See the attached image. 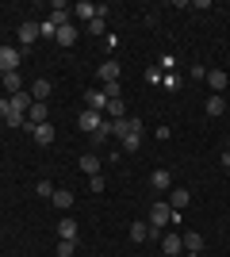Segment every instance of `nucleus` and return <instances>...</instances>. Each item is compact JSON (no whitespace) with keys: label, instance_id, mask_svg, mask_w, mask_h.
I'll return each instance as SVG.
<instances>
[{"label":"nucleus","instance_id":"19","mask_svg":"<svg viewBox=\"0 0 230 257\" xmlns=\"http://www.w3.org/2000/svg\"><path fill=\"white\" fill-rule=\"evenodd\" d=\"M50 200H54V207H62V211H69V207H73V192H69V188H58Z\"/></svg>","mask_w":230,"mask_h":257},{"label":"nucleus","instance_id":"3","mask_svg":"<svg viewBox=\"0 0 230 257\" xmlns=\"http://www.w3.org/2000/svg\"><path fill=\"white\" fill-rule=\"evenodd\" d=\"M0 69H4V73H16V69H20V50H16V46H0Z\"/></svg>","mask_w":230,"mask_h":257},{"label":"nucleus","instance_id":"16","mask_svg":"<svg viewBox=\"0 0 230 257\" xmlns=\"http://www.w3.org/2000/svg\"><path fill=\"white\" fill-rule=\"evenodd\" d=\"M180 238H184L188 253H199V249H203V234H199V230H188V234H180Z\"/></svg>","mask_w":230,"mask_h":257},{"label":"nucleus","instance_id":"18","mask_svg":"<svg viewBox=\"0 0 230 257\" xmlns=\"http://www.w3.org/2000/svg\"><path fill=\"white\" fill-rule=\"evenodd\" d=\"M81 169H85L88 177H100V158L96 154H81Z\"/></svg>","mask_w":230,"mask_h":257},{"label":"nucleus","instance_id":"10","mask_svg":"<svg viewBox=\"0 0 230 257\" xmlns=\"http://www.w3.org/2000/svg\"><path fill=\"white\" fill-rule=\"evenodd\" d=\"M188 200H192V192H188V188H173V192H169V207H173V211H184Z\"/></svg>","mask_w":230,"mask_h":257},{"label":"nucleus","instance_id":"30","mask_svg":"<svg viewBox=\"0 0 230 257\" xmlns=\"http://www.w3.org/2000/svg\"><path fill=\"white\" fill-rule=\"evenodd\" d=\"M104 184H108L104 177H88V188H92V192H104Z\"/></svg>","mask_w":230,"mask_h":257},{"label":"nucleus","instance_id":"23","mask_svg":"<svg viewBox=\"0 0 230 257\" xmlns=\"http://www.w3.org/2000/svg\"><path fill=\"white\" fill-rule=\"evenodd\" d=\"M4 88H8V96L23 92V77H20V73H4Z\"/></svg>","mask_w":230,"mask_h":257},{"label":"nucleus","instance_id":"6","mask_svg":"<svg viewBox=\"0 0 230 257\" xmlns=\"http://www.w3.org/2000/svg\"><path fill=\"white\" fill-rule=\"evenodd\" d=\"M69 16H73V8H69V4H62V0H54V8H50V23H54V27H66Z\"/></svg>","mask_w":230,"mask_h":257},{"label":"nucleus","instance_id":"4","mask_svg":"<svg viewBox=\"0 0 230 257\" xmlns=\"http://www.w3.org/2000/svg\"><path fill=\"white\" fill-rule=\"evenodd\" d=\"M119 73H123V69H119V62H111V58H108V62H104V65L96 69L100 85H111V81H119Z\"/></svg>","mask_w":230,"mask_h":257},{"label":"nucleus","instance_id":"33","mask_svg":"<svg viewBox=\"0 0 230 257\" xmlns=\"http://www.w3.org/2000/svg\"><path fill=\"white\" fill-rule=\"evenodd\" d=\"M165 257H169V253H165Z\"/></svg>","mask_w":230,"mask_h":257},{"label":"nucleus","instance_id":"22","mask_svg":"<svg viewBox=\"0 0 230 257\" xmlns=\"http://www.w3.org/2000/svg\"><path fill=\"white\" fill-rule=\"evenodd\" d=\"M146 238H150V226H146V223H131V242H134V246H142Z\"/></svg>","mask_w":230,"mask_h":257},{"label":"nucleus","instance_id":"28","mask_svg":"<svg viewBox=\"0 0 230 257\" xmlns=\"http://www.w3.org/2000/svg\"><path fill=\"white\" fill-rule=\"evenodd\" d=\"M77 253V242H58V257H73Z\"/></svg>","mask_w":230,"mask_h":257},{"label":"nucleus","instance_id":"31","mask_svg":"<svg viewBox=\"0 0 230 257\" xmlns=\"http://www.w3.org/2000/svg\"><path fill=\"white\" fill-rule=\"evenodd\" d=\"M104 46H108V50H115V46H119V35L108 31V35H104Z\"/></svg>","mask_w":230,"mask_h":257},{"label":"nucleus","instance_id":"24","mask_svg":"<svg viewBox=\"0 0 230 257\" xmlns=\"http://www.w3.org/2000/svg\"><path fill=\"white\" fill-rule=\"evenodd\" d=\"M222 111H226V100H222L219 92H215V96H207V115H222Z\"/></svg>","mask_w":230,"mask_h":257},{"label":"nucleus","instance_id":"14","mask_svg":"<svg viewBox=\"0 0 230 257\" xmlns=\"http://www.w3.org/2000/svg\"><path fill=\"white\" fill-rule=\"evenodd\" d=\"M31 135H35V142H39V146H50V142H54V127H50V123H39Z\"/></svg>","mask_w":230,"mask_h":257},{"label":"nucleus","instance_id":"5","mask_svg":"<svg viewBox=\"0 0 230 257\" xmlns=\"http://www.w3.org/2000/svg\"><path fill=\"white\" fill-rule=\"evenodd\" d=\"M8 104H12V111H16V115H23V119H27V107H31L35 100H31V92L23 88V92H16V96H8Z\"/></svg>","mask_w":230,"mask_h":257},{"label":"nucleus","instance_id":"25","mask_svg":"<svg viewBox=\"0 0 230 257\" xmlns=\"http://www.w3.org/2000/svg\"><path fill=\"white\" fill-rule=\"evenodd\" d=\"M138 146H142V131H134V135H127V139H123V150H127V154H134Z\"/></svg>","mask_w":230,"mask_h":257},{"label":"nucleus","instance_id":"21","mask_svg":"<svg viewBox=\"0 0 230 257\" xmlns=\"http://www.w3.org/2000/svg\"><path fill=\"white\" fill-rule=\"evenodd\" d=\"M104 111H108V119H127V104H123V96L119 100H108Z\"/></svg>","mask_w":230,"mask_h":257},{"label":"nucleus","instance_id":"1","mask_svg":"<svg viewBox=\"0 0 230 257\" xmlns=\"http://www.w3.org/2000/svg\"><path fill=\"white\" fill-rule=\"evenodd\" d=\"M169 223H173V207H169V204H153L150 207V226L161 230V226H169Z\"/></svg>","mask_w":230,"mask_h":257},{"label":"nucleus","instance_id":"29","mask_svg":"<svg viewBox=\"0 0 230 257\" xmlns=\"http://www.w3.org/2000/svg\"><path fill=\"white\" fill-rule=\"evenodd\" d=\"M35 192H39V196H46V200H50V196H54V184H50V181H39V184H35Z\"/></svg>","mask_w":230,"mask_h":257},{"label":"nucleus","instance_id":"15","mask_svg":"<svg viewBox=\"0 0 230 257\" xmlns=\"http://www.w3.org/2000/svg\"><path fill=\"white\" fill-rule=\"evenodd\" d=\"M58 238H62V242H77V223L73 219H62V223H58Z\"/></svg>","mask_w":230,"mask_h":257},{"label":"nucleus","instance_id":"17","mask_svg":"<svg viewBox=\"0 0 230 257\" xmlns=\"http://www.w3.org/2000/svg\"><path fill=\"white\" fill-rule=\"evenodd\" d=\"M73 12H77V16H81V20H88V23H92V20H96V16H100V8H96V4H88V0H81V4H73Z\"/></svg>","mask_w":230,"mask_h":257},{"label":"nucleus","instance_id":"12","mask_svg":"<svg viewBox=\"0 0 230 257\" xmlns=\"http://www.w3.org/2000/svg\"><path fill=\"white\" fill-rule=\"evenodd\" d=\"M150 184L157 188V192H169V188H173V177H169V169H153Z\"/></svg>","mask_w":230,"mask_h":257},{"label":"nucleus","instance_id":"20","mask_svg":"<svg viewBox=\"0 0 230 257\" xmlns=\"http://www.w3.org/2000/svg\"><path fill=\"white\" fill-rule=\"evenodd\" d=\"M207 85L222 96V88H226V73H222V69H207Z\"/></svg>","mask_w":230,"mask_h":257},{"label":"nucleus","instance_id":"27","mask_svg":"<svg viewBox=\"0 0 230 257\" xmlns=\"http://www.w3.org/2000/svg\"><path fill=\"white\" fill-rule=\"evenodd\" d=\"M54 35H58V27H54L50 20H46V23H39V39H54Z\"/></svg>","mask_w":230,"mask_h":257},{"label":"nucleus","instance_id":"2","mask_svg":"<svg viewBox=\"0 0 230 257\" xmlns=\"http://www.w3.org/2000/svg\"><path fill=\"white\" fill-rule=\"evenodd\" d=\"M77 123H81V131H85V135H96V131H100V123H104V115H100V111H92V107H85Z\"/></svg>","mask_w":230,"mask_h":257},{"label":"nucleus","instance_id":"13","mask_svg":"<svg viewBox=\"0 0 230 257\" xmlns=\"http://www.w3.org/2000/svg\"><path fill=\"white\" fill-rule=\"evenodd\" d=\"M54 43H58V46H73V43H77V27H73V23H66V27H58Z\"/></svg>","mask_w":230,"mask_h":257},{"label":"nucleus","instance_id":"9","mask_svg":"<svg viewBox=\"0 0 230 257\" xmlns=\"http://www.w3.org/2000/svg\"><path fill=\"white\" fill-rule=\"evenodd\" d=\"M27 92H31V100H39V104H46V100H50V81H46V77H39V81H35V85L27 88Z\"/></svg>","mask_w":230,"mask_h":257},{"label":"nucleus","instance_id":"11","mask_svg":"<svg viewBox=\"0 0 230 257\" xmlns=\"http://www.w3.org/2000/svg\"><path fill=\"white\" fill-rule=\"evenodd\" d=\"M161 249L169 257H176L180 249H184V238H180V234H161Z\"/></svg>","mask_w":230,"mask_h":257},{"label":"nucleus","instance_id":"7","mask_svg":"<svg viewBox=\"0 0 230 257\" xmlns=\"http://www.w3.org/2000/svg\"><path fill=\"white\" fill-rule=\"evenodd\" d=\"M20 43H23V50H31L39 43V23H20Z\"/></svg>","mask_w":230,"mask_h":257},{"label":"nucleus","instance_id":"8","mask_svg":"<svg viewBox=\"0 0 230 257\" xmlns=\"http://www.w3.org/2000/svg\"><path fill=\"white\" fill-rule=\"evenodd\" d=\"M85 107H92V111H100V115H104V107H108L104 88H92V92H85Z\"/></svg>","mask_w":230,"mask_h":257},{"label":"nucleus","instance_id":"32","mask_svg":"<svg viewBox=\"0 0 230 257\" xmlns=\"http://www.w3.org/2000/svg\"><path fill=\"white\" fill-rule=\"evenodd\" d=\"M222 165H226V177H230V150H222Z\"/></svg>","mask_w":230,"mask_h":257},{"label":"nucleus","instance_id":"26","mask_svg":"<svg viewBox=\"0 0 230 257\" xmlns=\"http://www.w3.org/2000/svg\"><path fill=\"white\" fill-rule=\"evenodd\" d=\"M88 31H92V35H108V23H104V16H96V20L88 23Z\"/></svg>","mask_w":230,"mask_h":257}]
</instances>
